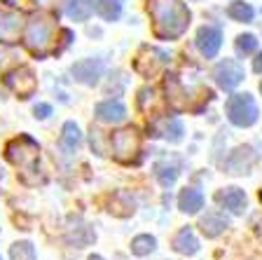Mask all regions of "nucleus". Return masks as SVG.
I'll use <instances>...</instances> for the list:
<instances>
[{"label": "nucleus", "instance_id": "f257e3e1", "mask_svg": "<svg viewBox=\"0 0 262 260\" xmlns=\"http://www.w3.org/2000/svg\"><path fill=\"white\" fill-rule=\"evenodd\" d=\"M147 14L152 19V31L159 40H178L190 26V10L180 0H150Z\"/></svg>", "mask_w": 262, "mask_h": 260}, {"label": "nucleus", "instance_id": "f03ea898", "mask_svg": "<svg viewBox=\"0 0 262 260\" xmlns=\"http://www.w3.org/2000/svg\"><path fill=\"white\" fill-rule=\"evenodd\" d=\"M5 157L19 169V178L26 185H38L42 183L40 176V146L33 141L31 136H19L12 138L5 148Z\"/></svg>", "mask_w": 262, "mask_h": 260}, {"label": "nucleus", "instance_id": "7ed1b4c3", "mask_svg": "<svg viewBox=\"0 0 262 260\" xmlns=\"http://www.w3.org/2000/svg\"><path fill=\"white\" fill-rule=\"evenodd\" d=\"M52 43H54V19L47 14H33L24 28V45L28 52L42 59L49 52H54Z\"/></svg>", "mask_w": 262, "mask_h": 260}, {"label": "nucleus", "instance_id": "20e7f679", "mask_svg": "<svg viewBox=\"0 0 262 260\" xmlns=\"http://www.w3.org/2000/svg\"><path fill=\"white\" fill-rule=\"evenodd\" d=\"M225 110H227V119L234 127H251L257 122V103L251 94H232L225 103Z\"/></svg>", "mask_w": 262, "mask_h": 260}, {"label": "nucleus", "instance_id": "39448f33", "mask_svg": "<svg viewBox=\"0 0 262 260\" xmlns=\"http://www.w3.org/2000/svg\"><path fill=\"white\" fill-rule=\"evenodd\" d=\"M110 148H113L115 159L124 164L136 162L138 152H141V134L136 127H124L110 136Z\"/></svg>", "mask_w": 262, "mask_h": 260}, {"label": "nucleus", "instance_id": "423d86ee", "mask_svg": "<svg viewBox=\"0 0 262 260\" xmlns=\"http://www.w3.org/2000/svg\"><path fill=\"white\" fill-rule=\"evenodd\" d=\"M24 28V14L12 0H0V43H16Z\"/></svg>", "mask_w": 262, "mask_h": 260}, {"label": "nucleus", "instance_id": "0eeeda50", "mask_svg": "<svg viewBox=\"0 0 262 260\" xmlns=\"http://www.w3.org/2000/svg\"><path fill=\"white\" fill-rule=\"evenodd\" d=\"M166 66H169V54L162 52L159 47H150V45L141 47V52L136 54V61H134V68H136L143 77L157 75Z\"/></svg>", "mask_w": 262, "mask_h": 260}, {"label": "nucleus", "instance_id": "6e6552de", "mask_svg": "<svg viewBox=\"0 0 262 260\" xmlns=\"http://www.w3.org/2000/svg\"><path fill=\"white\" fill-rule=\"evenodd\" d=\"M5 85L12 94H16L19 98H28L35 94L38 89V77L35 73L28 68V66H21V68H14L5 75Z\"/></svg>", "mask_w": 262, "mask_h": 260}, {"label": "nucleus", "instance_id": "1a4fd4ad", "mask_svg": "<svg viewBox=\"0 0 262 260\" xmlns=\"http://www.w3.org/2000/svg\"><path fill=\"white\" fill-rule=\"evenodd\" d=\"M213 77H215V82H218L220 89H234V87H239L241 82H244L246 73H244V66L239 64V61L234 59H223L215 68H213Z\"/></svg>", "mask_w": 262, "mask_h": 260}, {"label": "nucleus", "instance_id": "9d476101", "mask_svg": "<svg viewBox=\"0 0 262 260\" xmlns=\"http://www.w3.org/2000/svg\"><path fill=\"white\" fill-rule=\"evenodd\" d=\"M103 71H105V66L101 59H82V61H77V64H73V68H71L73 77L89 87H94L103 77Z\"/></svg>", "mask_w": 262, "mask_h": 260}, {"label": "nucleus", "instance_id": "9b49d317", "mask_svg": "<svg viewBox=\"0 0 262 260\" xmlns=\"http://www.w3.org/2000/svg\"><path fill=\"white\" fill-rule=\"evenodd\" d=\"M196 47L206 59H213V56L220 52L223 47V33L215 26H202L196 31Z\"/></svg>", "mask_w": 262, "mask_h": 260}, {"label": "nucleus", "instance_id": "f8f14e48", "mask_svg": "<svg viewBox=\"0 0 262 260\" xmlns=\"http://www.w3.org/2000/svg\"><path fill=\"white\" fill-rule=\"evenodd\" d=\"M164 89H166V101H169L176 110L190 108V98H187L190 94H187V89L183 87V82L178 80V75L166 73V77H164Z\"/></svg>", "mask_w": 262, "mask_h": 260}, {"label": "nucleus", "instance_id": "ddd939ff", "mask_svg": "<svg viewBox=\"0 0 262 260\" xmlns=\"http://www.w3.org/2000/svg\"><path fill=\"white\" fill-rule=\"evenodd\" d=\"M253 164H255V152H253V148L241 146L227 157L225 169H227V173H232V176H241V173L251 171Z\"/></svg>", "mask_w": 262, "mask_h": 260}, {"label": "nucleus", "instance_id": "4468645a", "mask_svg": "<svg viewBox=\"0 0 262 260\" xmlns=\"http://www.w3.org/2000/svg\"><path fill=\"white\" fill-rule=\"evenodd\" d=\"M199 228H202V232L206 234L208 239H215L229 228V218L225 216V213L211 209V211H206L202 218H199Z\"/></svg>", "mask_w": 262, "mask_h": 260}, {"label": "nucleus", "instance_id": "2eb2a0df", "mask_svg": "<svg viewBox=\"0 0 262 260\" xmlns=\"http://www.w3.org/2000/svg\"><path fill=\"white\" fill-rule=\"evenodd\" d=\"M94 113H96L98 122H105V125H117V122H122V119L126 117L124 103H120V101H103V103H98Z\"/></svg>", "mask_w": 262, "mask_h": 260}, {"label": "nucleus", "instance_id": "dca6fc26", "mask_svg": "<svg viewBox=\"0 0 262 260\" xmlns=\"http://www.w3.org/2000/svg\"><path fill=\"white\" fill-rule=\"evenodd\" d=\"M215 199H218V204L223 206V209H227V211L241 213L246 206V192L241 188H225L215 195Z\"/></svg>", "mask_w": 262, "mask_h": 260}, {"label": "nucleus", "instance_id": "f3484780", "mask_svg": "<svg viewBox=\"0 0 262 260\" xmlns=\"http://www.w3.org/2000/svg\"><path fill=\"white\" fill-rule=\"evenodd\" d=\"M178 209L183 213H196L199 209H204V195L196 188L180 190V195H178Z\"/></svg>", "mask_w": 262, "mask_h": 260}, {"label": "nucleus", "instance_id": "a211bd4d", "mask_svg": "<svg viewBox=\"0 0 262 260\" xmlns=\"http://www.w3.org/2000/svg\"><path fill=\"white\" fill-rule=\"evenodd\" d=\"M173 249L183 255H194L199 251V239L194 237L192 228H183L178 234L173 237Z\"/></svg>", "mask_w": 262, "mask_h": 260}, {"label": "nucleus", "instance_id": "6ab92c4d", "mask_svg": "<svg viewBox=\"0 0 262 260\" xmlns=\"http://www.w3.org/2000/svg\"><path fill=\"white\" fill-rule=\"evenodd\" d=\"M80 146H82L80 127L75 122H66L63 131H61V148L66 152H75V150H80Z\"/></svg>", "mask_w": 262, "mask_h": 260}, {"label": "nucleus", "instance_id": "aec40b11", "mask_svg": "<svg viewBox=\"0 0 262 260\" xmlns=\"http://www.w3.org/2000/svg\"><path fill=\"white\" fill-rule=\"evenodd\" d=\"M94 12V0H68L66 3V14L73 22H87Z\"/></svg>", "mask_w": 262, "mask_h": 260}, {"label": "nucleus", "instance_id": "412c9836", "mask_svg": "<svg viewBox=\"0 0 262 260\" xmlns=\"http://www.w3.org/2000/svg\"><path fill=\"white\" fill-rule=\"evenodd\" d=\"M94 10L105 22H117L122 16V0H94Z\"/></svg>", "mask_w": 262, "mask_h": 260}, {"label": "nucleus", "instance_id": "4be33fe9", "mask_svg": "<svg viewBox=\"0 0 262 260\" xmlns=\"http://www.w3.org/2000/svg\"><path fill=\"white\" fill-rule=\"evenodd\" d=\"M227 16H229V19H234V22L248 24V22H253L255 10H253L248 3H244V0H236V3H232V5L227 7Z\"/></svg>", "mask_w": 262, "mask_h": 260}, {"label": "nucleus", "instance_id": "5701e85b", "mask_svg": "<svg viewBox=\"0 0 262 260\" xmlns=\"http://www.w3.org/2000/svg\"><path fill=\"white\" fill-rule=\"evenodd\" d=\"M157 249V239L152 234H138L131 239V253L134 255H150Z\"/></svg>", "mask_w": 262, "mask_h": 260}, {"label": "nucleus", "instance_id": "b1692460", "mask_svg": "<svg viewBox=\"0 0 262 260\" xmlns=\"http://www.w3.org/2000/svg\"><path fill=\"white\" fill-rule=\"evenodd\" d=\"M155 176H157V181H159L162 188H171V185L176 183V178H178V171H176L173 164L159 162L157 167H155Z\"/></svg>", "mask_w": 262, "mask_h": 260}, {"label": "nucleus", "instance_id": "393cba45", "mask_svg": "<svg viewBox=\"0 0 262 260\" xmlns=\"http://www.w3.org/2000/svg\"><path fill=\"white\" fill-rule=\"evenodd\" d=\"M234 47H236V54H239L241 59H246V56H251L257 49V38L253 35V33H244V35L236 38Z\"/></svg>", "mask_w": 262, "mask_h": 260}, {"label": "nucleus", "instance_id": "a878e982", "mask_svg": "<svg viewBox=\"0 0 262 260\" xmlns=\"http://www.w3.org/2000/svg\"><path fill=\"white\" fill-rule=\"evenodd\" d=\"M10 260H35V249L31 242H16L10 249Z\"/></svg>", "mask_w": 262, "mask_h": 260}, {"label": "nucleus", "instance_id": "bb28decb", "mask_svg": "<svg viewBox=\"0 0 262 260\" xmlns=\"http://www.w3.org/2000/svg\"><path fill=\"white\" fill-rule=\"evenodd\" d=\"M94 239H96V234L89 230V225H80V228L71 230V242L77 246V249H84L87 244H92Z\"/></svg>", "mask_w": 262, "mask_h": 260}, {"label": "nucleus", "instance_id": "cd10ccee", "mask_svg": "<svg viewBox=\"0 0 262 260\" xmlns=\"http://www.w3.org/2000/svg\"><path fill=\"white\" fill-rule=\"evenodd\" d=\"M164 136L171 143H180L183 141V122L180 119H169L166 127H164Z\"/></svg>", "mask_w": 262, "mask_h": 260}, {"label": "nucleus", "instance_id": "c85d7f7f", "mask_svg": "<svg viewBox=\"0 0 262 260\" xmlns=\"http://www.w3.org/2000/svg\"><path fill=\"white\" fill-rule=\"evenodd\" d=\"M33 113H35V117L38 119H45L52 115V106H47V103H38L35 108H33Z\"/></svg>", "mask_w": 262, "mask_h": 260}, {"label": "nucleus", "instance_id": "c756f323", "mask_svg": "<svg viewBox=\"0 0 262 260\" xmlns=\"http://www.w3.org/2000/svg\"><path fill=\"white\" fill-rule=\"evenodd\" d=\"M253 71H255V73H262V52L255 56V61H253Z\"/></svg>", "mask_w": 262, "mask_h": 260}, {"label": "nucleus", "instance_id": "7c9ffc66", "mask_svg": "<svg viewBox=\"0 0 262 260\" xmlns=\"http://www.w3.org/2000/svg\"><path fill=\"white\" fill-rule=\"evenodd\" d=\"M35 5H42V7H49V5H56V0H33Z\"/></svg>", "mask_w": 262, "mask_h": 260}, {"label": "nucleus", "instance_id": "2f4dec72", "mask_svg": "<svg viewBox=\"0 0 262 260\" xmlns=\"http://www.w3.org/2000/svg\"><path fill=\"white\" fill-rule=\"evenodd\" d=\"M89 260H103L101 255H89Z\"/></svg>", "mask_w": 262, "mask_h": 260}, {"label": "nucleus", "instance_id": "473e14b6", "mask_svg": "<svg viewBox=\"0 0 262 260\" xmlns=\"http://www.w3.org/2000/svg\"><path fill=\"white\" fill-rule=\"evenodd\" d=\"M260 92H262V82H260Z\"/></svg>", "mask_w": 262, "mask_h": 260}, {"label": "nucleus", "instance_id": "72a5a7b5", "mask_svg": "<svg viewBox=\"0 0 262 260\" xmlns=\"http://www.w3.org/2000/svg\"><path fill=\"white\" fill-rule=\"evenodd\" d=\"M260 199H262V190H260Z\"/></svg>", "mask_w": 262, "mask_h": 260}]
</instances>
